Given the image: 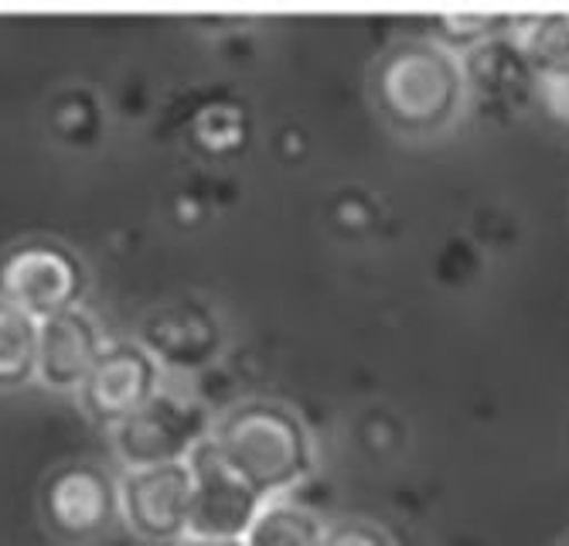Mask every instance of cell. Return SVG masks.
<instances>
[{"label": "cell", "instance_id": "cell-11", "mask_svg": "<svg viewBox=\"0 0 569 546\" xmlns=\"http://www.w3.org/2000/svg\"><path fill=\"white\" fill-rule=\"evenodd\" d=\"M508 41L536 79L569 72V14H511Z\"/></svg>", "mask_w": 569, "mask_h": 546}, {"label": "cell", "instance_id": "cell-1", "mask_svg": "<svg viewBox=\"0 0 569 546\" xmlns=\"http://www.w3.org/2000/svg\"><path fill=\"white\" fill-rule=\"evenodd\" d=\"M372 92L392 130L430 137L447 130L468 103V62L437 38H406L386 48L372 72Z\"/></svg>", "mask_w": 569, "mask_h": 546}, {"label": "cell", "instance_id": "cell-18", "mask_svg": "<svg viewBox=\"0 0 569 546\" xmlns=\"http://www.w3.org/2000/svg\"><path fill=\"white\" fill-rule=\"evenodd\" d=\"M562 546H569V543H562Z\"/></svg>", "mask_w": 569, "mask_h": 546}, {"label": "cell", "instance_id": "cell-6", "mask_svg": "<svg viewBox=\"0 0 569 546\" xmlns=\"http://www.w3.org/2000/svg\"><path fill=\"white\" fill-rule=\"evenodd\" d=\"M120 519L150 543H184L191 516V471L181 465L123 468L117 478Z\"/></svg>", "mask_w": 569, "mask_h": 546}, {"label": "cell", "instance_id": "cell-2", "mask_svg": "<svg viewBox=\"0 0 569 546\" xmlns=\"http://www.w3.org/2000/svg\"><path fill=\"white\" fill-rule=\"evenodd\" d=\"M219 455L263 495H293L315 471V437L297 410L277 400H242L212 424Z\"/></svg>", "mask_w": 569, "mask_h": 546}, {"label": "cell", "instance_id": "cell-7", "mask_svg": "<svg viewBox=\"0 0 569 546\" xmlns=\"http://www.w3.org/2000/svg\"><path fill=\"white\" fill-rule=\"evenodd\" d=\"M161 389V363L140 341H107L79 389V400L92 420L113 430Z\"/></svg>", "mask_w": 569, "mask_h": 546}, {"label": "cell", "instance_id": "cell-13", "mask_svg": "<svg viewBox=\"0 0 569 546\" xmlns=\"http://www.w3.org/2000/svg\"><path fill=\"white\" fill-rule=\"evenodd\" d=\"M41 321L0 301V386H21L38 373Z\"/></svg>", "mask_w": 569, "mask_h": 546}, {"label": "cell", "instance_id": "cell-3", "mask_svg": "<svg viewBox=\"0 0 569 546\" xmlns=\"http://www.w3.org/2000/svg\"><path fill=\"white\" fill-rule=\"evenodd\" d=\"M212 410L198 396L161 389L133 417L113 427V451L123 468L181 465L212 434Z\"/></svg>", "mask_w": 569, "mask_h": 546}, {"label": "cell", "instance_id": "cell-10", "mask_svg": "<svg viewBox=\"0 0 569 546\" xmlns=\"http://www.w3.org/2000/svg\"><path fill=\"white\" fill-rule=\"evenodd\" d=\"M140 345L161 366L198 369L216 359L222 345V328L209 308H201L194 301H181V305L158 308L143 321Z\"/></svg>", "mask_w": 569, "mask_h": 546}, {"label": "cell", "instance_id": "cell-5", "mask_svg": "<svg viewBox=\"0 0 569 546\" xmlns=\"http://www.w3.org/2000/svg\"><path fill=\"white\" fill-rule=\"evenodd\" d=\"M82 287V264L59 242H28L0 264V301L34 321L79 308Z\"/></svg>", "mask_w": 569, "mask_h": 546}, {"label": "cell", "instance_id": "cell-17", "mask_svg": "<svg viewBox=\"0 0 569 546\" xmlns=\"http://www.w3.org/2000/svg\"><path fill=\"white\" fill-rule=\"evenodd\" d=\"M178 546H246V539H184Z\"/></svg>", "mask_w": 569, "mask_h": 546}, {"label": "cell", "instance_id": "cell-16", "mask_svg": "<svg viewBox=\"0 0 569 546\" xmlns=\"http://www.w3.org/2000/svg\"><path fill=\"white\" fill-rule=\"evenodd\" d=\"M532 89L552 117L569 120V72L566 76H539Z\"/></svg>", "mask_w": 569, "mask_h": 546}, {"label": "cell", "instance_id": "cell-14", "mask_svg": "<svg viewBox=\"0 0 569 546\" xmlns=\"http://www.w3.org/2000/svg\"><path fill=\"white\" fill-rule=\"evenodd\" d=\"M437 24H440V31L433 38L450 44L453 52L468 56L475 48L508 34L511 14H443V18H437Z\"/></svg>", "mask_w": 569, "mask_h": 546}, {"label": "cell", "instance_id": "cell-9", "mask_svg": "<svg viewBox=\"0 0 569 546\" xmlns=\"http://www.w3.org/2000/svg\"><path fill=\"white\" fill-rule=\"evenodd\" d=\"M107 349L99 321L86 308L62 311L56 318L41 321L38 331V373L48 389L59 393H79L89 379L96 359Z\"/></svg>", "mask_w": 569, "mask_h": 546}, {"label": "cell", "instance_id": "cell-4", "mask_svg": "<svg viewBox=\"0 0 569 546\" xmlns=\"http://www.w3.org/2000/svg\"><path fill=\"white\" fill-rule=\"evenodd\" d=\"M188 471H191L188 539H242L267 499L219 455L212 434L188 455Z\"/></svg>", "mask_w": 569, "mask_h": 546}, {"label": "cell", "instance_id": "cell-12", "mask_svg": "<svg viewBox=\"0 0 569 546\" xmlns=\"http://www.w3.org/2000/svg\"><path fill=\"white\" fill-rule=\"evenodd\" d=\"M325 536L328 523L318 509L303 506L293 495H280L263 503L242 539L246 546H325Z\"/></svg>", "mask_w": 569, "mask_h": 546}, {"label": "cell", "instance_id": "cell-15", "mask_svg": "<svg viewBox=\"0 0 569 546\" xmlns=\"http://www.w3.org/2000/svg\"><path fill=\"white\" fill-rule=\"evenodd\" d=\"M325 546H399L389 529L369 519H345L328 526Z\"/></svg>", "mask_w": 569, "mask_h": 546}, {"label": "cell", "instance_id": "cell-8", "mask_svg": "<svg viewBox=\"0 0 569 546\" xmlns=\"http://www.w3.org/2000/svg\"><path fill=\"white\" fill-rule=\"evenodd\" d=\"M41 513L48 529L69 543L96 539L120 516L117 478L96 465H62L41 488Z\"/></svg>", "mask_w": 569, "mask_h": 546}]
</instances>
